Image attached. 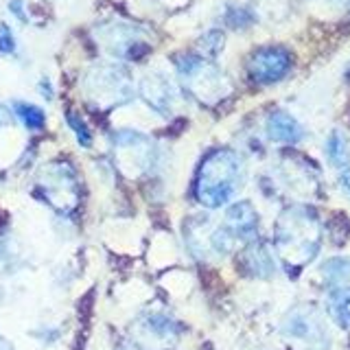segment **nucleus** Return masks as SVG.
Instances as JSON below:
<instances>
[{"label":"nucleus","mask_w":350,"mask_h":350,"mask_svg":"<svg viewBox=\"0 0 350 350\" xmlns=\"http://www.w3.org/2000/svg\"><path fill=\"white\" fill-rule=\"evenodd\" d=\"M226 228L237 239H254L258 230V215L250 202H237L226 213Z\"/></svg>","instance_id":"f8f14e48"},{"label":"nucleus","mask_w":350,"mask_h":350,"mask_svg":"<svg viewBox=\"0 0 350 350\" xmlns=\"http://www.w3.org/2000/svg\"><path fill=\"white\" fill-rule=\"evenodd\" d=\"M16 51V40H14V33H11V29L5 25H0V53L3 55H11Z\"/></svg>","instance_id":"412c9836"},{"label":"nucleus","mask_w":350,"mask_h":350,"mask_svg":"<svg viewBox=\"0 0 350 350\" xmlns=\"http://www.w3.org/2000/svg\"><path fill=\"white\" fill-rule=\"evenodd\" d=\"M328 313H331L333 320L344 326L350 328V287H337L328 295Z\"/></svg>","instance_id":"dca6fc26"},{"label":"nucleus","mask_w":350,"mask_h":350,"mask_svg":"<svg viewBox=\"0 0 350 350\" xmlns=\"http://www.w3.org/2000/svg\"><path fill=\"white\" fill-rule=\"evenodd\" d=\"M322 276L333 284L350 282V258H346V256L328 258L322 265Z\"/></svg>","instance_id":"f3484780"},{"label":"nucleus","mask_w":350,"mask_h":350,"mask_svg":"<svg viewBox=\"0 0 350 350\" xmlns=\"http://www.w3.org/2000/svg\"><path fill=\"white\" fill-rule=\"evenodd\" d=\"M339 180H342L344 191L350 195V169H344V171H342V175H339Z\"/></svg>","instance_id":"5701e85b"},{"label":"nucleus","mask_w":350,"mask_h":350,"mask_svg":"<svg viewBox=\"0 0 350 350\" xmlns=\"http://www.w3.org/2000/svg\"><path fill=\"white\" fill-rule=\"evenodd\" d=\"M9 9L14 11V14L20 18V20H27V16H25V11H22V0H11V5H9Z\"/></svg>","instance_id":"4be33fe9"},{"label":"nucleus","mask_w":350,"mask_h":350,"mask_svg":"<svg viewBox=\"0 0 350 350\" xmlns=\"http://www.w3.org/2000/svg\"><path fill=\"white\" fill-rule=\"evenodd\" d=\"M202 51H204V55H217L219 51L224 49V36L219 31H211V33H206V36L202 38Z\"/></svg>","instance_id":"aec40b11"},{"label":"nucleus","mask_w":350,"mask_h":350,"mask_svg":"<svg viewBox=\"0 0 350 350\" xmlns=\"http://www.w3.org/2000/svg\"><path fill=\"white\" fill-rule=\"evenodd\" d=\"M114 158L118 169L129 178H138L153 169L156 164V145L140 131L123 129L114 136Z\"/></svg>","instance_id":"0eeeda50"},{"label":"nucleus","mask_w":350,"mask_h":350,"mask_svg":"<svg viewBox=\"0 0 350 350\" xmlns=\"http://www.w3.org/2000/svg\"><path fill=\"white\" fill-rule=\"evenodd\" d=\"M175 68L184 90L204 105H217L230 94L228 77L200 55H178Z\"/></svg>","instance_id":"7ed1b4c3"},{"label":"nucleus","mask_w":350,"mask_h":350,"mask_svg":"<svg viewBox=\"0 0 350 350\" xmlns=\"http://www.w3.org/2000/svg\"><path fill=\"white\" fill-rule=\"evenodd\" d=\"M180 326L171 317L151 313L142 315L131 326V342L138 350H173L180 342Z\"/></svg>","instance_id":"1a4fd4ad"},{"label":"nucleus","mask_w":350,"mask_h":350,"mask_svg":"<svg viewBox=\"0 0 350 350\" xmlns=\"http://www.w3.org/2000/svg\"><path fill=\"white\" fill-rule=\"evenodd\" d=\"M14 109H16V116L29 129H42L44 123H46V116H44V112L38 105H31V103H25V101H16Z\"/></svg>","instance_id":"a211bd4d"},{"label":"nucleus","mask_w":350,"mask_h":350,"mask_svg":"<svg viewBox=\"0 0 350 350\" xmlns=\"http://www.w3.org/2000/svg\"><path fill=\"white\" fill-rule=\"evenodd\" d=\"M273 241H276V252L287 269H302L320 252V219L309 206H291L278 217Z\"/></svg>","instance_id":"f257e3e1"},{"label":"nucleus","mask_w":350,"mask_h":350,"mask_svg":"<svg viewBox=\"0 0 350 350\" xmlns=\"http://www.w3.org/2000/svg\"><path fill=\"white\" fill-rule=\"evenodd\" d=\"M243 184V164L234 151L217 149L204 158L195 182V195L206 208L226 206Z\"/></svg>","instance_id":"f03ea898"},{"label":"nucleus","mask_w":350,"mask_h":350,"mask_svg":"<svg viewBox=\"0 0 350 350\" xmlns=\"http://www.w3.org/2000/svg\"><path fill=\"white\" fill-rule=\"evenodd\" d=\"M282 335L300 350H328L331 348V333L322 313L313 304H300L284 315Z\"/></svg>","instance_id":"39448f33"},{"label":"nucleus","mask_w":350,"mask_h":350,"mask_svg":"<svg viewBox=\"0 0 350 350\" xmlns=\"http://www.w3.org/2000/svg\"><path fill=\"white\" fill-rule=\"evenodd\" d=\"M118 350H125V348H118Z\"/></svg>","instance_id":"a878e982"},{"label":"nucleus","mask_w":350,"mask_h":350,"mask_svg":"<svg viewBox=\"0 0 350 350\" xmlns=\"http://www.w3.org/2000/svg\"><path fill=\"white\" fill-rule=\"evenodd\" d=\"M66 120H68V127L75 131L79 145L81 147H90L92 145V134H90V129H88V125L81 120V116L75 114V112H68V114H66Z\"/></svg>","instance_id":"6ab92c4d"},{"label":"nucleus","mask_w":350,"mask_h":350,"mask_svg":"<svg viewBox=\"0 0 350 350\" xmlns=\"http://www.w3.org/2000/svg\"><path fill=\"white\" fill-rule=\"evenodd\" d=\"M94 38L98 46L118 59H140L151 51L149 33L129 22H105L96 27Z\"/></svg>","instance_id":"423d86ee"},{"label":"nucleus","mask_w":350,"mask_h":350,"mask_svg":"<svg viewBox=\"0 0 350 350\" xmlns=\"http://www.w3.org/2000/svg\"><path fill=\"white\" fill-rule=\"evenodd\" d=\"M40 191L55 211L68 213L79 202V189H77V178L72 167L64 162H55L44 167L40 175Z\"/></svg>","instance_id":"6e6552de"},{"label":"nucleus","mask_w":350,"mask_h":350,"mask_svg":"<svg viewBox=\"0 0 350 350\" xmlns=\"http://www.w3.org/2000/svg\"><path fill=\"white\" fill-rule=\"evenodd\" d=\"M0 350H14V348H11V344L7 342V339L0 337Z\"/></svg>","instance_id":"393cba45"},{"label":"nucleus","mask_w":350,"mask_h":350,"mask_svg":"<svg viewBox=\"0 0 350 350\" xmlns=\"http://www.w3.org/2000/svg\"><path fill=\"white\" fill-rule=\"evenodd\" d=\"M326 156L331 160L333 167L337 169H348L350 164V136L342 129H335L326 140Z\"/></svg>","instance_id":"2eb2a0df"},{"label":"nucleus","mask_w":350,"mask_h":350,"mask_svg":"<svg viewBox=\"0 0 350 350\" xmlns=\"http://www.w3.org/2000/svg\"><path fill=\"white\" fill-rule=\"evenodd\" d=\"M83 92L92 105L109 109L129 103L134 98V81L125 66L98 64L85 72Z\"/></svg>","instance_id":"20e7f679"},{"label":"nucleus","mask_w":350,"mask_h":350,"mask_svg":"<svg viewBox=\"0 0 350 350\" xmlns=\"http://www.w3.org/2000/svg\"><path fill=\"white\" fill-rule=\"evenodd\" d=\"M265 127H267V136L273 142H284V145H293V142H300L302 136H304L302 125L291 114L282 112V109L269 114Z\"/></svg>","instance_id":"ddd939ff"},{"label":"nucleus","mask_w":350,"mask_h":350,"mask_svg":"<svg viewBox=\"0 0 350 350\" xmlns=\"http://www.w3.org/2000/svg\"><path fill=\"white\" fill-rule=\"evenodd\" d=\"M11 123V114L5 107H0V125H9Z\"/></svg>","instance_id":"b1692460"},{"label":"nucleus","mask_w":350,"mask_h":350,"mask_svg":"<svg viewBox=\"0 0 350 350\" xmlns=\"http://www.w3.org/2000/svg\"><path fill=\"white\" fill-rule=\"evenodd\" d=\"M247 70L256 83H262V85L276 83L282 77H287V72L291 70V55L289 51L278 49V46L260 49L250 57Z\"/></svg>","instance_id":"9d476101"},{"label":"nucleus","mask_w":350,"mask_h":350,"mask_svg":"<svg viewBox=\"0 0 350 350\" xmlns=\"http://www.w3.org/2000/svg\"><path fill=\"white\" fill-rule=\"evenodd\" d=\"M138 92L151 109L160 114H171L175 101H178V90L162 72H149L140 79Z\"/></svg>","instance_id":"9b49d317"},{"label":"nucleus","mask_w":350,"mask_h":350,"mask_svg":"<svg viewBox=\"0 0 350 350\" xmlns=\"http://www.w3.org/2000/svg\"><path fill=\"white\" fill-rule=\"evenodd\" d=\"M241 262H243L245 271L256 278H269L276 271L273 256L262 243H250L243 252V256H241Z\"/></svg>","instance_id":"4468645a"}]
</instances>
